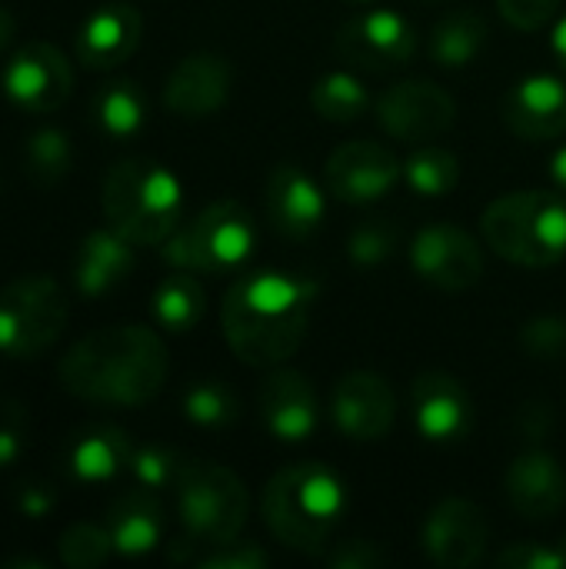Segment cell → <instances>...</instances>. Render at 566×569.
<instances>
[{"mask_svg": "<svg viewBox=\"0 0 566 569\" xmlns=\"http://www.w3.org/2000/svg\"><path fill=\"white\" fill-rule=\"evenodd\" d=\"M320 287L280 270L240 277L220 307V327L234 357L247 367H280L307 340L310 310Z\"/></svg>", "mask_w": 566, "mask_h": 569, "instance_id": "1", "label": "cell"}, {"mask_svg": "<svg viewBox=\"0 0 566 569\" xmlns=\"http://www.w3.org/2000/svg\"><path fill=\"white\" fill-rule=\"evenodd\" d=\"M60 387L97 407H143L167 380V347L140 323L100 327L80 337L57 363Z\"/></svg>", "mask_w": 566, "mask_h": 569, "instance_id": "2", "label": "cell"}, {"mask_svg": "<svg viewBox=\"0 0 566 569\" xmlns=\"http://www.w3.org/2000/svg\"><path fill=\"white\" fill-rule=\"evenodd\" d=\"M347 487L337 470L317 460L290 463L264 490L260 513L267 530L287 550L324 557L347 513Z\"/></svg>", "mask_w": 566, "mask_h": 569, "instance_id": "3", "label": "cell"}, {"mask_svg": "<svg viewBox=\"0 0 566 569\" xmlns=\"http://www.w3.org/2000/svg\"><path fill=\"white\" fill-rule=\"evenodd\" d=\"M100 207L107 223L133 247H160L180 227L183 190L163 163L127 157L103 173Z\"/></svg>", "mask_w": 566, "mask_h": 569, "instance_id": "4", "label": "cell"}, {"mask_svg": "<svg viewBox=\"0 0 566 569\" xmlns=\"http://www.w3.org/2000/svg\"><path fill=\"white\" fill-rule=\"evenodd\" d=\"M480 230L497 257L530 270L554 267L566 257V200L550 190L504 193L484 210Z\"/></svg>", "mask_w": 566, "mask_h": 569, "instance_id": "5", "label": "cell"}, {"mask_svg": "<svg viewBox=\"0 0 566 569\" xmlns=\"http://www.w3.org/2000/svg\"><path fill=\"white\" fill-rule=\"evenodd\" d=\"M177 517L183 527V547H220L240 537L250 497L244 480L220 463H183L177 477Z\"/></svg>", "mask_w": 566, "mask_h": 569, "instance_id": "6", "label": "cell"}, {"mask_svg": "<svg viewBox=\"0 0 566 569\" xmlns=\"http://www.w3.org/2000/svg\"><path fill=\"white\" fill-rule=\"evenodd\" d=\"M160 247V257L173 270L234 273L257 250V223L244 203L217 200L203 207L190 223L177 227Z\"/></svg>", "mask_w": 566, "mask_h": 569, "instance_id": "7", "label": "cell"}, {"mask_svg": "<svg viewBox=\"0 0 566 569\" xmlns=\"http://www.w3.org/2000/svg\"><path fill=\"white\" fill-rule=\"evenodd\" d=\"M67 293L50 273H27L0 290V357L33 360L67 330Z\"/></svg>", "mask_w": 566, "mask_h": 569, "instance_id": "8", "label": "cell"}, {"mask_svg": "<svg viewBox=\"0 0 566 569\" xmlns=\"http://www.w3.org/2000/svg\"><path fill=\"white\" fill-rule=\"evenodd\" d=\"M334 50L350 70L390 73L414 60L417 33L397 10H364L340 23Z\"/></svg>", "mask_w": 566, "mask_h": 569, "instance_id": "9", "label": "cell"}, {"mask_svg": "<svg viewBox=\"0 0 566 569\" xmlns=\"http://www.w3.org/2000/svg\"><path fill=\"white\" fill-rule=\"evenodd\" d=\"M404 180V160L377 140L340 143L324 167V187L330 197L350 207L377 203Z\"/></svg>", "mask_w": 566, "mask_h": 569, "instance_id": "10", "label": "cell"}, {"mask_svg": "<svg viewBox=\"0 0 566 569\" xmlns=\"http://www.w3.org/2000/svg\"><path fill=\"white\" fill-rule=\"evenodd\" d=\"M374 113L394 140L427 143L454 127L457 100L434 80H404L377 97Z\"/></svg>", "mask_w": 566, "mask_h": 569, "instance_id": "11", "label": "cell"}, {"mask_svg": "<svg viewBox=\"0 0 566 569\" xmlns=\"http://www.w3.org/2000/svg\"><path fill=\"white\" fill-rule=\"evenodd\" d=\"M3 93L27 113H53L73 93L70 60L47 40H27L3 70Z\"/></svg>", "mask_w": 566, "mask_h": 569, "instance_id": "12", "label": "cell"}, {"mask_svg": "<svg viewBox=\"0 0 566 569\" xmlns=\"http://www.w3.org/2000/svg\"><path fill=\"white\" fill-rule=\"evenodd\" d=\"M410 263L420 280L447 293L470 290L484 277V250L457 223L424 227L410 243Z\"/></svg>", "mask_w": 566, "mask_h": 569, "instance_id": "13", "label": "cell"}, {"mask_svg": "<svg viewBox=\"0 0 566 569\" xmlns=\"http://www.w3.org/2000/svg\"><path fill=\"white\" fill-rule=\"evenodd\" d=\"M420 543L430 563L444 569L477 567L490 543V523L487 513L467 500V497H447L440 500L420 530Z\"/></svg>", "mask_w": 566, "mask_h": 569, "instance_id": "14", "label": "cell"}, {"mask_svg": "<svg viewBox=\"0 0 566 569\" xmlns=\"http://www.w3.org/2000/svg\"><path fill=\"white\" fill-rule=\"evenodd\" d=\"M330 417L347 440L377 443L394 430L397 397L387 377L370 370H354L337 380L330 397Z\"/></svg>", "mask_w": 566, "mask_h": 569, "instance_id": "15", "label": "cell"}, {"mask_svg": "<svg viewBox=\"0 0 566 569\" xmlns=\"http://www.w3.org/2000/svg\"><path fill=\"white\" fill-rule=\"evenodd\" d=\"M410 413L417 433L427 443H460L474 427V400L467 387L444 370H427L414 377Z\"/></svg>", "mask_w": 566, "mask_h": 569, "instance_id": "16", "label": "cell"}, {"mask_svg": "<svg viewBox=\"0 0 566 569\" xmlns=\"http://www.w3.org/2000/svg\"><path fill=\"white\" fill-rule=\"evenodd\" d=\"M230 87H234V70L227 57L190 53L170 70L163 83V103L170 113L183 120H207L227 107Z\"/></svg>", "mask_w": 566, "mask_h": 569, "instance_id": "17", "label": "cell"}, {"mask_svg": "<svg viewBox=\"0 0 566 569\" xmlns=\"http://www.w3.org/2000/svg\"><path fill=\"white\" fill-rule=\"evenodd\" d=\"M264 213L274 233L287 240H304L324 223L327 203L320 183L297 163H280L264 183Z\"/></svg>", "mask_w": 566, "mask_h": 569, "instance_id": "18", "label": "cell"}, {"mask_svg": "<svg viewBox=\"0 0 566 569\" xmlns=\"http://www.w3.org/2000/svg\"><path fill=\"white\" fill-rule=\"evenodd\" d=\"M260 417L270 437L284 443H304L320 430L324 410L317 387L307 373L274 370L260 387Z\"/></svg>", "mask_w": 566, "mask_h": 569, "instance_id": "19", "label": "cell"}, {"mask_svg": "<svg viewBox=\"0 0 566 569\" xmlns=\"http://www.w3.org/2000/svg\"><path fill=\"white\" fill-rule=\"evenodd\" d=\"M504 123L520 140H557L566 133V80L557 73H530L514 83L500 103Z\"/></svg>", "mask_w": 566, "mask_h": 569, "instance_id": "20", "label": "cell"}, {"mask_svg": "<svg viewBox=\"0 0 566 569\" xmlns=\"http://www.w3.org/2000/svg\"><path fill=\"white\" fill-rule=\"evenodd\" d=\"M507 503L530 523H547L566 507V470L540 447L524 450L504 477Z\"/></svg>", "mask_w": 566, "mask_h": 569, "instance_id": "21", "label": "cell"}, {"mask_svg": "<svg viewBox=\"0 0 566 569\" xmlns=\"http://www.w3.org/2000/svg\"><path fill=\"white\" fill-rule=\"evenodd\" d=\"M140 33H143V20L133 7L107 3L80 23L73 53L90 70H110L120 67L137 50Z\"/></svg>", "mask_w": 566, "mask_h": 569, "instance_id": "22", "label": "cell"}, {"mask_svg": "<svg viewBox=\"0 0 566 569\" xmlns=\"http://www.w3.org/2000/svg\"><path fill=\"white\" fill-rule=\"evenodd\" d=\"M133 267H137L133 243L107 223L103 230H90L80 240L73 253V287L83 297H103L113 293L120 283H127Z\"/></svg>", "mask_w": 566, "mask_h": 569, "instance_id": "23", "label": "cell"}, {"mask_svg": "<svg viewBox=\"0 0 566 569\" xmlns=\"http://www.w3.org/2000/svg\"><path fill=\"white\" fill-rule=\"evenodd\" d=\"M107 530L113 540V550L123 557H143L160 547L163 537V510L153 497V490H130L117 497L107 510Z\"/></svg>", "mask_w": 566, "mask_h": 569, "instance_id": "24", "label": "cell"}, {"mask_svg": "<svg viewBox=\"0 0 566 569\" xmlns=\"http://www.w3.org/2000/svg\"><path fill=\"white\" fill-rule=\"evenodd\" d=\"M130 437L110 423H93L73 433L67 447V467L80 483H103L127 470L130 463Z\"/></svg>", "mask_w": 566, "mask_h": 569, "instance_id": "25", "label": "cell"}, {"mask_svg": "<svg viewBox=\"0 0 566 569\" xmlns=\"http://www.w3.org/2000/svg\"><path fill=\"white\" fill-rule=\"evenodd\" d=\"M490 40V23L474 7H460L447 17H440L430 30V60L444 70H464L470 67Z\"/></svg>", "mask_w": 566, "mask_h": 569, "instance_id": "26", "label": "cell"}, {"mask_svg": "<svg viewBox=\"0 0 566 569\" xmlns=\"http://www.w3.org/2000/svg\"><path fill=\"white\" fill-rule=\"evenodd\" d=\"M150 310H153L157 327H163L170 333H190L203 320L207 293L190 270H173L170 277H163L157 283Z\"/></svg>", "mask_w": 566, "mask_h": 569, "instance_id": "27", "label": "cell"}, {"mask_svg": "<svg viewBox=\"0 0 566 569\" xmlns=\"http://www.w3.org/2000/svg\"><path fill=\"white\" fill-rule=\"evenodd\" d=\"M404 183L427 200L447 197L460 183V157L437 143H414V150L404 160Z\"/></svg>", "mask_w": 566, "mask_h": 569, "instance_id": "28", "label": "cell"}, {"mask_svg": "<svg viewBox=\"0 0 566 569\" xmlns=\"http://www.w3.org/2000/svg\"><path fill=\"white\" fill-rule=\"evenodd\" d=\"M93 120L113 140H127V137L140 133L147 123L143 90L133 80H110L93 97Z\"/></svg>", "mask_w": 566, "mask_h": 569, "instance_id": "29", "label": "cell"}, {"mask_svg": "<svg viewBox=\"0 0 566 569\" xmlns=\"http://www.w3.org/2000/svg\"><path fill=\"white\" fill-rule=\"evenodd\" d=\"M310 107L330 123H354L370 110V93L354 70L324 73L310 90Z\"/></svg>", "mask_w": 566, "mask_h": 569, "instance_id": "30", "label": "cell"}, {"mask_svg": "<svg viewBox=\"0 0 566 569\" xmlns=\"http://www.w3.org/2000/svg\"><path fill=\"white\" fill-rule=\"evenodd\" d=\"M183 417L200 430H227L237 417V397L220 380H200L183 393Z\"/></svg>", "mask_w": 566, "mask_h": 569, "instance_id": "31", "label": "cell"}, {"mask_svg": "<svg viewBox=\"0 0 566 569\" xmlns=\"http://www.w3.org/2000/svg\"><path fill=\"white\" fill-rule=\"evenodd\" d=\"M70 163H73V143L60 127H40V130L30 133V140H27V173L37 183L50 187V183L63 180Z\"/></svg>", "mask_w": 566, "mask_h": 569, "instance_id": "32", "label": "cell"}, {"mask_svg": "<svg viewBox=\"0 0 566 569\" xmlns=\"http://www.w3.org/2000/svg\"><path fill=\"white\" fill-rule=\"evenodd\" d=\"M57 553H60V563L73 569H93L103 567L117 550H113V540H110V530L107 523H73L70 530L60 533V543H57Z\"/></svg>", "mask_w": 566, "mask_h": 569, "instance_id": "33", "label": "cell"}, {"mask_svg": "<svg viewBox=\"0 0 566 569\" xmlns=\"http://www.w3.org/2000/svg\"><path fill=\"white\" fill-rule=\"evenodd\" d=\"M183 470V460L177 450L163 447V443H143V447H133L130 450V463H127V473L147 487V490H163V487H173L177 477Z\"/></svg>", "mask_w": 566, "mask_h": 569, "instance_id": "34", "label": "cell"}, {"mask_svg": "<svg viewBox=\"0 0 566 569\" xmlns=\"http://www.w3.org/2000/svg\"><path fill=\"white\" fill-rule=\"evenodd\" d=\"M400 233L390 220H364L347 237V257L357 267H380L394 257Z\"/></svg>", "mask_w": 566, "mask_h": 569, "instance_id": "35", "label": "cell"}, {"mask_svg": "<svg viewBox=\"0 0 566 569\" xmlns=\"http://www.w3.org/2000/svg\"><path fill=\"white\" fill-rule=\"evenodd\" d=\"M520 347L527 357L540 363L566 360V317L560 313H540L520 327Z\"/></svg>", "mask_w": 566, "mask_h": 569, "instance_id": "36", "label": "cell"}, {"mask_svg": "<svg viewBox=\"0 0 566 569\" xmlns=\"http://www.w3.org/2000/svg\"><path fill=\"white\" fill-rule=\"evenodd\" d=\"M497 567L500 569H566L564 553L557 543H514L507 550L497 553Z\"/></svg>", "mask_w": 566, "mask_h": 569, "instance_id": "37", "label": "cell"}, {"mask_svg": "<svg viewBox=\"0 0 566 569\" xmlns=\"http://www.w3.org/2000/svg\"><path fill=\"white\" fill-rule=\"evenodd\" d=\"M203 569H264L270 567V553L260 543L250 540H230L220 547H210V553L200 560Z\"/></svg>", "mask_w": 566, "mask_h": 569, "instance_id": "38", "label": "cell"}, {"mask_svg": "<svg viewBox=\"0 0 566 569\" xmlns=\"http://www.w3.org/2000/svg\"><path fill=\"white\" fill-rule=\"evenodd\" d=\"M324 560L337 569L387 567V553H384L377 543H370V540H360V537H354V540H344V543L330 547V550L324 553Z\"/></svg>", "mask_w": 566, "mask_h": 569, "instance_id": "39", "label": "cell"}, {"mask_svg": "<svg viewBox=\"0 0 566 569\" xmlns=\"http://www.w3.org/2000/svg\"><path fill=\"white\" fill-rule=\"evenodd\" d=\"M560 0H497L500 17L517 30H540L554 13Z\"/></svg>", "mask_w": 566, "mask_h": 569, "instance_id": "40", "label": "cell"}, {"mask_svg": "<svg viewBox=\"0 0 566 569\" xmlns=\"http://www.w3.org/2000/svg\"><path fill=\"white\" fill-rule=\"evenodd\" d=\"M550 430H554V410H550V403H544V400L524 403V407L517 410V417H514V433H517V440H524V443H530V447H540V443L550 437Z\"/></svg>", "mask_w": 566, "mask_h": 569, "instance_id": "41", "label": "cell"}, {"mask_svg": "<svg viewBox=\"0 0 566 569\" xmlns=\"http://www.w3.org/2000/svg\"><path fill=\"white\" fill-rule=\"evenodd\" d=\"M23 440H27V420L20 407H0V470L10 467L20 453H23Z\"/></svg>", "mask_w": 566, "mask_h": 569, "instance_id": "42", "label": "cell"}, {"mask_svg": "<svg viewBox=\"0 0 566 569\" xmlns=\"http://www.w3.org/2000/svg\"><path fill=\"white\" fill-rule=\"evenodd\" d=\"M17 503H20V513L23 517L40 520V517H47L53 510V490L50 487H23L20 497H17Z\"/></svg>", "mask_w": 566, "mask_h": 569, "instance_id": "43", "label": "cell"}, {"mask_svg": "<svg viewBox=\"0 0 566 569\" xmlns=\"http://www.w3.org/2000/svg\"><path fill=\"white\" fill-rule=\"evenodd\" d=\"M550 50H554V60H557V67L566 73V13L557 20V27H554V37H550Z\"/></svg>", "mask_w": 566, "mask_h": 569, "instance_id": "44", "label": "cell"}, {"mask_svg": "<svg viewBox=\"0 0 566 569\" xmlns=\"http://www.w3.org/2000/svg\"><path fill=\"white\" fill-rule=\"evenodd\" d=\"M550 180H554L557 190H566V143L554 153V160H550Z\"/></svg>", "mask_w": 566, "mask_h": 569, "instance_id": "45", "label": "cell"}, {"mask_svg": "<svg viewBox=\"0 0 566 569\" xmlns=\"http://www.w3.org/2000/svg\"><path fill=\"white\" fill-rule=\"evenodd\" d=\"M13 33H17V20H13V13L0 3V50L13 40Z\"/></svg>", "mask_w": 566, "mask_h": 569, "instance_id": "46", "label": "cell"}, {"mask_svg": "<svg viewBox=\"0 0 566 569\" xmlns=\"http://www.w3.org/2000/svg\"><path fill=\"white\" fill-rule=\"evenodd\" d=\"M344 3H357V7H367V3H374V0H344Z\"/></svg>", "mask_w": 566, "mask_h": 569, "instance_id": "47", "label": "cell"}, {"mask_svg": "<svg viewBox=\"0 0 566 569\" xmlns=\"http://www.w3.org/2000/svg\"><path fill=\"white\" fill-rule=\"evenodd\" d=\"M557 547H560V553H564V560H566V537H560V540H557Z\"/></svg>", "mask_w": 566, "mask_h": 569, "instance_id": "48", "label": "cell"}]
</instances>
